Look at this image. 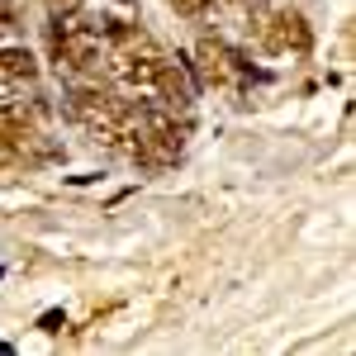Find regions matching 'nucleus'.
<instances>
[{"mask_svg": "<svg viewBox=\"0 0 356 356\" xmlns=\"http://www.w3.org/2000/svg\"><path fill=\"white\" fill-rule=\"evenodd\" d=\"M105 67H110L119 81L138 86V90H152V86H157V76L166 72V57L157 53V43H152L147 33L129 29V33L119 38V53L105 57Z\"/></svg>", "mask_w": 356, "mask_h": 356, "instance_id": "nucleus-1", "label": "nucleus"}, {"mask_svg": "<svg viewBox=\"0 0 356 356\" xmlns=\"http://www.w3.org/2000/svg\"><path fill=\"white\" fill-rule=\"evenodd\" d=\"M257 33L266 38L271 53H304L314 43L309 19H304L300 10H275V15H266V24H257Z\"/></svg>", "mask_w": 356, "mask_h": 356, "instance_id": "nucleus-2", "label": "nucleus"}, {"mask_svg": "<svg viewBox=\"0 0 356 356\" xmlns=\"http://www.w3.org/2000/svg\"><path fill=\"white\" fill-rule=\"evenodd\" d=\"M191 76L195 86H223L233 76V57H228V48L219 38H200V48L191 57Z\"/></svg>", "mask_w": 356, "mask_h": 356, "instance_id": "nucleus-3", "label": "nucleus"}, {"mask_svg": "<svg viewBox=\"0 0 356 356\" xmlns=\"http://www.w3.org/2000/svg\"><path fill=\"white\" fill-rule=\"evenodd\" d=\"M0 72H5L10 81H33V76H38V62H33V53L19 48V43H0Z\"/></svg>", "mask_w": 356, "mask_h": 356, "instance_id": "nucleus-4", "label": "nucleus"}, {"mask_svg": "<svg viewBox=\"0 0 356 356\" xmlns=\"http://www.w3.org/2000/svg\"><path fill=\"white\" fill-rule=\"evenodd\" d=\"M176 5V15H186V19H200L204 10H209V0H171Z\"/></svg>", "mask_w": 356, "mask_h": 356, "instance_id": "nucleus-5", "label": "nucleus"}, {"mask_svg": "<svg viewBox=\"0 0 356 356\" xmlns=\"http://www.w3.org/2000/svg\"><path fill=\"white\" fill-rule=\"evenodd\" d=\"M38 328H43V332H62V328H67V314H62V309H48V314L38 318Z\"/></svg>", "mask_w": 356, "mask_h": 356, "instance_id": "nucleus-6", "label": "nucleus"}, {"mask_svg": "<svg viewBox=\"0 0 356 356\" xmlns=\"http://www.w3.org/2000/svg\"><path fill=\"white\" fill-rule=\"evenodd\" d=\"M48 5H53V15H76L86 0H48Z\"/></svg>", "mask_w": 356, "mask_h": 356, "instance_id": "nucleus-7", "label": "nucleus"}, {"mask_svg": "<svg viewBox=\"0 0 356 356\" xmlns=\"http://www.w3.org/2000/svg\"><path fill=\"white\" fill-rule=\"evenodd\" d=\"M0 105H15V81L0 72Z\"/></svg>", "mask_w": 356, "mask_h": 356, "instance_id": "nucleus-8", "label": "nucleus"}]
</instances>
